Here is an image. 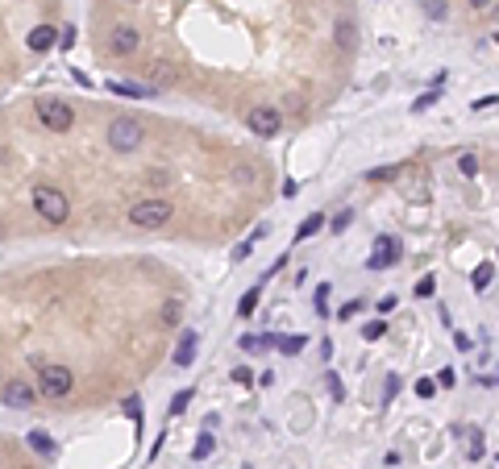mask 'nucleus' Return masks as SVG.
Returning a JSON list of instances; mask_svg holds the SVG:
<instances>
[{"instance_id": "1a4fd4ad", "label": "nucleus", "mask_w": 499, "mask_h": 469, "mask_svg": "<svg viewBox=\"0 0 499 469\" xmlns=\"http://www.w3.org/2000/svg\"><path fill=\"white\" fill-rule=\"evenodd\" d=\"M4 403L17 407V412H25V407L37 403V391H33L29 382H4Z\"/></svg>"}, {"instance_id": "4c0bfd02", "label": "nucleus", "mask_w": 499, "mask_h": 469, "mask_svg": "<svg viewBox=\"0 0 499 469\" xmlns=\"http://www.w3.org/2000/svg\"><path fill=\"white\" fill-rule=\"evenodd\" d=\"M466 4H471V8H487L491 0H466Z\"/></svg>"}, {"instance_id": "7ed1b4c3", "label": "nucleus", "mask_w": 499, "mask_h": 469, "mask_svg": "<svg viewBox=\"0 0 499 469\" xmlns=\"http://www.w3.org/2000/svg\"><path fill=\"white\" fill-rule=\"evenodd\" d=\"M171 204L167 200H137L133 208H129V220L137 224V229H158V224H167L171 220Z\"/></svg>"}, {"instance_id": "9d476101", "label": "nucleus", "mask_w": 499, "mask_h": 469, "mask_svg": "<svg viewBox=\"0 0 499 469\" xmlns=\"http://www.w3.org/2000/svg\"><path fill=\"white\" fill-rule=\"evenodd\" d=\"M54 42H58V29H54V25H33V29H29V37H25V46H29V50H37V54H42V50H50Z\"/></svg>"}, {"instance_id": "ea45409f", "label": "nucleus", "mask_w": 499, "mask_h": 469, "mask_svg": "<svg viewBox=\"0 0 499 469\" xmlns=\"http://www.w3.org/2000/svg\"><path fill=\"white\" fill-rule=\"evenodd\" d=\"M496 42H499V33H496Z\"/></svg>"}, {"instance_id": "9b49d317", "label": "nucleus", "mask_w": 499, "mask_h": 469, "mask_svg": "<svg viewBox=\"0 0 499 469\" xmlns=\"http://www.w3.org/2000/svg\"><path fill=\"white\" fill-rule=\"evenodd\" d=\"M196 345H200V337L187 328V333L179 337V345H175V366H192V362H196Z\"/></svg>"}, {"instance_id": "58836bf2", "label": "nucleus", "mask_w": 499, "mask_h": 469, "mask_svg": "<svg viewBox=\"0 0 499 469\" xmlns=\"http://www.w3.org/2000/svg\"><path fill=\"white\" fill-rule=\"evenodd\" d=\"M242 469H250V466H242Z\"/></svg>"}, {"instance_id": "ddd939ff", "label": "nucleus", "mask_w": 499, "mask_h": 469, "mask_svg": "<svg viewBox=\"0 0 499 469\" xmlns=\"http://www.w3.org/2000/svg\"><path fill=\"white\" fill-rule=\"evenodd\" d=\"M491 278H496V266H491V262H483V266H475L471 287H475V291H487V287H491Z\"/></svg>"}, {"instance_id": "f257e3e1", "label": "nucleus", "mask_w": 499, "mask_h": 469, "mask_svg": "<svg viewBox=\"0 0 499 469\" xmlns=\"http://www.w3.org/2000/svg\"><path fill=\"white\" fill-rule=\"evenodd\" d=\"M142 141H146V121H142V116H117V121L108 125V145H112L117 154H133Z\"/></svg>"}, {"instance_id": "72a5a7b5", "label": "nucleus", "mask_w": 499, "mask_h": 469, "mask_svg": "<svg viewBox=\"0 0 499 469\" xmlns=\"http://www.w3.org/2000/svg\"><path fill=\"white\" fill-rule=\"evenodd\" d=\"M358 308H362V299H354V303H346V308L337 312V320H350V316H358Z\"/></svg>"}, {"instance_id": "f03ea898", "label": "nucleus", "mask_w": 499, "mask_h": 469, "mask_svg": "<svg viewBox=\"0 0 499 469\" xmlns=\"http://www.w3.org/2000/svg\"><path fill=\"white\" fill-rule=\"evenodd\" d=\"M33 212H37L42 220H50V224H62V220L71 216V200H67L58 187L37 183V187H33Z\"/></svg>"}, {"instance_id": "dca6fc26", "label": "nucleus", "mask_w": 499, "mask_h": 469, "mask_svg": "<svg viewBox=\"0 0 499 469\" xmlns=\"http://www.w3.org/2000/svg\"><path fill=\"white\" fill-rule=\"evenodd\" d=\"M466 457H471V461L483 457V432H479V428H466Z\"/></svg>"}, {"instance_id": "a211bd4d", "label": "nucleus", "mask_w": 499, "mask_h": 469, "mask_svg": "<svg viewBox=\"0 0 499 469\" xmlns=\"http://www.w3.org/2000/svg\"><path fill=\"white\" fill-rule=\"evenodd\" d=\"M212 445H217V441H212V436H208V432H200V441H196V445H192V461H204V457H208V453H212Z\"/></svg>"}, {"instance_id": "f8f14e48", "label": "nucleus", "mask_w": 499, "mask_h": 469, "mask_svg": "<svg viewBox=\"0 0 499 469\" xmlns=\"http://www.w3.org/2000/svg\"><path fill=\"white\" fill-rule=\"evenodd\" d=\"M321 229H325V216H321V212H312V216H304V220H300V229H296V241H308V237H316Z\"/></svg>"}, {"instance_id": "2f4dec72", "label": "nucleus", "mask_w": 499, "mask_h": 469, "mask_svg": "<svg viewBox=\"0 0 499 469\" xmlns=\"http://www.w3.org/2000/svg\"><path fill=\"white\" fill-rule=\"evenodd\" d=\"M250 249H254L250 241H242V245H233V262H246V258H250Z\"/></svg>"}, {"instance_id": "0eeeda50", "label": "nucleus", "mask_w": 499, "mask_h": 469, "mask_svg": "<svg viewBox=\"0 0 499 469\" xmlns=\"http://www.w3.org/2000/svg\"><path fill=\"white\" fill-rule=\"evenodd\" d=\"M400 254H404L400 237H379V241H375V254H371V262H366V270H387L391 262H400Z\"/></svg>"}, {"instance_id": "cd10ccee", "label": "nucleus", "mask_w": 499, "mask_h": 469, "mask_svg": "<svg viewBox=\"0 0 499 469\" xmlns=\"http://www.w3.org/2000/svg\"><path fill=\"white\" fill-rule=\"evenodd\" d=\"M187 403H192V391H179V395L171 399V416H179V412H183Z\"/></svg>"}, {"instance_id": "5701e85b", "label": "nucleus", "mask_w": 499, "mask_h": 469, "mask_svg": "<svg viewBox=\"0 0 499 469\" xmlns=\"http://www.w3.org/2000/svg\"><path fill=\"white\" fill-rule=\"evenodd\" d=\"M362 337H366V341H383V337H387V320H371V324L362 328Z\"/></svg>"}, {"instance_id": "412c9836", "label": "nucleus", "mask_w": 499, "mask_h": 469, "mask_svg": "<svg viewBox=\"0 0 499 469\" xmlns=\"http://www.w3.org/2000/svg\"><path fill=\"white\" fill-rule=\"evenodd\" d=\"M108 87H112L117 96H150V87H137V83H117V79H112Z\"/></svg>"}, {"instance_id": "aec40b11", "label": "nucleus", "mask_w": 499, "mask_h": 469, "mask_svg": "<svg viewBox=\"0 0 499 469\" xmlns=\"http://www.w3.org/2000/svg\"><path fill=\"white\" fill-rule=\"evenodd\" d=\"M337 46H341V50L354 46V25H350V21H337Z\"/></svg>"}, {"instance_id": "bb28decb", "label": "nucleus", "mask_w": 499, "mask_h": 469, "mask_svg": "<svg viewBox=\"0 0 499 469\" xmlns=\"http://www.w3.org/2000/svg\"><path fill=\"white\" fill-rule=\"evenodd\" d=\"M433 391H437V378H421V382H416V395H421V399H433Z\"/></svg>"}, {"instance_id": "423d86ee", "label": "nucleus", "mask_w": 499, "mask_h": 469, "mask_svg": "<svg viewBox=\"0 0 499 469\" xmlns=\"http://www.w3.org/2000/svg\"><path fill=\"white\" fill-rule=\"evenodd\" d=\"M246 125H250V133H258V137H275V133L283 129V116H279L271 104H258V108L246 112Z\"/></svg>"}, {"instance_id": "4be33fe9", "label": "nucleus", "mask_w": 499, "mask_h": 469, "mask_svg": "<svg viewBox=\"0 0 499 469\" xmlns=\"http://www.w3.org/2000/svg\"><path fill=\"white\" fill-rule=\"evenodd\" d=\"M254 308H258V287H250V291L242 295V303H237V316H250Z\"/></svg>"}, {"instance_id": "4468645a", "label": "nucleus", "mask_w": 499, "mask_h": 469, "mask_svg": "<svg viewBox=\"0 0 499 469\" xmlns=\"http://www.w3.org/2000/svg\"><path fill=\"white\" fill-rule=\"evenodd\" d=\"M237 345H242V349H246V353H262V349H275V345H279V341H275V337H271V333H267V337H242V341H237Z\"/></svg>"}, {"instance_id": "7c9ffc66", "label": "nucleus", "mask_w": 499, "mask_h": 469, "mask_svg": "<svg viewBox=\"0 0 499 469\" xmlns=\"http://www.w3.org/2000/svg\"><path fill=\"white\" fill-rule=\"evenodd\" d=\"M396 303H400V299H396V295H383V299H379V303H375V308H379V316H387V312H396Z\"/></svg>"}, {"instance_id": "393cba45", "label": "nucleus", "mask_w": 499, "mask_h": 469, "mask_svg": "<svg viewBox=\"0 0 499 469\" xmlns=\"http://www.w3.org/2000/svg\"><path fill=\"white\" fill-rule=\"evenodd\" d=\"M400 395V374H387V387H383V403H391Z\"/></svg>"}, {"instance_id": "a878e982", "label": "nucleus", "mask_w": 499, "mask_h": 469, "mask_svg": "<svg viewBox=\"0 0 499 469\" xmlns=\"http://www.w3.org/2000/svg\"><path fill=\"white\" fill-rule=\"evenodd\" d=\"M350 220H354V212H337L329 229H333V233H346V229H350Z\"/></svg>"}, {"instance_id": "39448f33", "label": "nucleus", "mask_w": 499, "mask_h": 469, "mask_svg": "<svg viewBox=\"0 0 499 469\" xmlns=\"http://www.w3.org/2000/svg\"><path fill=\"white\" fill-rule=\"evenodd\" d=\"M37 116H42V125L54 129V133H67V129L75 125V112H71L62 100H42V104H37Z\"/></svg>"}, {"instance_id": "6ab92c4d", "label": "nucleus", "mask_w": 499, "mask_h": 469, "mask_svg": "<svg viewBox=\"0 0 499 469\" xmlns=\"http://www.w3.org/2000/svg\"><path fill=\"white\" fill-rule=\"evenodd\" d=\"M304 345H308V337H300V333H296V337H287V341H283V337H279V345H275V349H283V353H287V357H291V353H300V349H304Z\"/></svg>"}, {"instance_id": "c9c22d12", "label": "nucleus", "mask_w": 499, "mask_h": 469, "mask_svg": "<svg viewBox=\"0 0 499 469\" xmlns=\"http://www.w3.org/2000/svg\"><path fill=\"white\" fill-rule=\"evenodd\" d=\"M454 382H458V374H454V370H441V374H437V387H454Z\"/></svg>"}, {"instance_id": "e433bc0d", "label": "nucleus", "mask_w": 499, "mask_h": 469, "mask_svg": "<svg viewBox=\"0 0 499 469\" xmlns=\"http://www.w3.org/2000/svg\"><path fill=\"white\" fill-rule=\"evenodd\" d=\"M499 104V96H483V100H475V108H479V112H483V108H496Z\"/></svg>"}, {"instance_id": "f704fd0d", "label": "nucleus", "mask_w": 499, "mask_h": 469, "mask_svg": "<svg viewBox=\"0 0 499 469\" xmlns=\"http://www.w3.org/2000/svg\"><path fill=\"white\" fill-rule=\"evenodd\" d=\"M329 391H333V399H337V403L346 399V391H341V378H337V374H329Z\"/></svg>"}, {"instance_id": "2eb2a0df", "label": "nucleus", "mask_w": 499, "mask_h": 469, "mask_svg": "<svg viewBox=\"0 0 499 469\" xmlns=\"http://www.w3.org/2000/svg\"><path fill=\"white\" fill-rule=\"evenodd\" d=\"M29 449H33V453H42V457H50V453H54V441H50L42 428H33V432H29Z\"/></svg>"}, {"instance_id": "20e7f679", "label": "nucleus", "mask_w": 499, "mask_h": 469, "mask_svg": "<svg viewBox=\"0 0 499 469\" xmlns=\"http://www.w3.org/2000/svg\"><path fill=\"white\" fill-rule=\"evenodd\" d=\"M37 382H42V395H46V399H62V395H71V387H75V378H71L67 366H42Z\"/></svg>"}, {"instance_id": "c85d7f7f", "label": "nucleus", "mask_w": 499, "mask_h": 469, "mask_svg": "<svg viewBox=\"0 0 499 469\" xmlns=\"http://www.w3.org/2000/svg\"><path fill=\"white\" fill-rule=\"evenodd\" d=\"M433 104H437V91H425V96H416V104H412V108H416V112H425V108H433Z\"/></svg>"}, {"instance_id": "6e6552de", "label": "nucleus", "mask_w": 499, "mask_h": 469, "mask_svg": "<svg viewBox=\"0 0 499 469\" xmlns=\"http://www.w3.org/2000/svg\"><path fill=\"white\" fill-rule=\"evenodd\" d=\"M137 42H142V33H137L133 25H112V33H108V50H112V54H121V58H125V54H133V50H137Z\"/></svg>"}, {"instance_id": "f3484780", "label": "nucleus", "mask_w": 499, "mask_h": 469, "mask_svg": "<svg viewBox=\"0 0 499 469\" xmlns=\"http://www.w3.org/2000/svg\"><path fill=\"white\" fill-rule=\"evenodd\" d=\"M179 316H183V303H179V299H167V303H162V312H158V320H162V324H179Z\"/></svg>"}, {"instance_id": "b1692460", "label": "nucleus", "mask_w": 499, "mask_h": 469, "mask_svg": "<svg viewBox=\"0 0 499 469\" xmlns=\"http://www.w3.org/2000/svg\"><path fill=\"white\" fill-rule=\"evenodd\" d=\"M458 170H462L466 179H475V175H479V158H475V154H462V158H458Z\"/></svg>"}, {"instance_id": "c756f323", "label": "nucleus", "mask_w": 499, "mask_h": 469, "mask_svg": "<svg viewBox=\"0 0 499 469\" xmlns=\"http://www.w3.org/2000/svg\"><path fill=\"white\" fill-rule=\"evenodd\" d=\"M325 299H329V283H321V287H316V312H321V316H329Z\"/></svg>"}, {"instance_id": "473e14b6", "label": "nucleus", "mask_w": 499, "mask_h": 469, "mask_svg": "<svg viewBox=\"0 0 499 469\" xmlns=\"http://www.w3.org/2000/svg\"><path fill=\"white\" fill-rule=\"evenodd\" d=\"M433 287H437L433 278H421V283H416V295H421V299H429V295H433Z\"/></svg>"}]
</instances>
